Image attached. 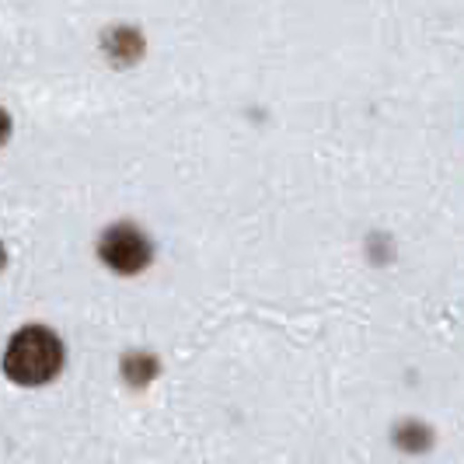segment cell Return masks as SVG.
<instances>
[{
    "mask_svg": "<svg viewBox=\"0 0 464 464\" xmlns=\"http://www.w3.org/2000/svg\"><path fill=\"white\" fill-rule=\"evenodd\" d=\"M4 262H7V256H4V245H0V269H4Z\"/></svg>",
    "mask_w": 464,
    "mask_h": 464,
    "instance_id": "8992f818",
    "label": "cell"
},
{
    "mask_svg": "<svg viewBox=\"0 0 464 464\" xmlns=\"http://www.w3.org/2000/svg\"><path fill=\"white\" fill-rule=\"evenodd\" d=\"M98 256H102V262H105L109 269H116L122 276H133V273L150 266L154 248H150V241L143 237V231H137L133 224H116V227H109V231L102 234Z\"/></svg>",
    "mask_w": 464,
    "mask_h": 464,
    "instance_id": "7a4b0ae2",
    "label": "cell"
},
{
    "mask_svg": "<svg viewBox=\"0 0 464 464\" xmlns=\"http://www.w3.org/2000/svg\"><path fill=\"white\" fill-rule=\"evenodd\" d=\"M63 371V343L60 335L46 325H24L11 335L4 349V373L22 384V388H39L49 384Z\"/></svg>",
    "mask_w": 464,
    "mask_h": 464,
    "instance_id": "6da1fadb",
    "label": "cell"
},
{
    "mask_svg": "<svg viewBox=\"0 0 464 464\" xmlns=\"http://www.w3.org/2000/svg\"><path fill=\"white\" fill-rule=\"evenodd\" d=\"M395 443L401 450H426L430 443H433V433H430V426H422L416 419H409V422H401L395 430Z\"/></svg>",
    "mask_w": 464,
    "mask_h": 464,
    "instance_id": "277c9868",
    "label": "cell"
},
{
    "mask_svg": "<svg viewBox=\"0 0 464 464\" xmlns=\"http://www.w3.org/2000/svg\"><path fill=\"white\" fill-rule=\"evenodd\" d=\"M158 360L154 356H143V353H133V356H126L122 360V377L133 384V388H143V384H150L154 377H158Z\"/></svg>",
    "mask_w": 464,
    "mask_h": 464,
    "instance_id": "3957f363",
    "label": "cell"
},
{
    "mask_svg": "<svg viewBox=\"0 0 464 464\" xmlns=\"http://www.w3.org/2000/svg\"><path fill=\"white\" fill-rule=\"evenodd\" d=\"M11 137V119H7V112L0 109V143Z\"/></svg>",
    "mask_w": 464,
    "mask_h": 464,
    "instance_id": "5b68a950",
    "label": "cell"
}]
</instances>
